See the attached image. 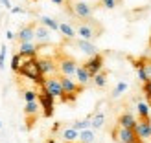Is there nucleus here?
Wrapping results in <instances>:
<instances>
[{"label": "nucleus", "mask_w": 151, "mask_h": 143, "mask_svg": "<svg viewBox=\"0 0 151 143\" xmlns=\"http://www.w3.org/2000/svg\"><path fill=\"white\" fill-rule=\"evenodd\" d=\"M19 75H24V77H28L29 81H33L39 86H42L44 81H46V75H42L39 70V59L37 57H22Z\"/></svg>", "instance_id": "f257e3e1"}, {"label": "nucleus", "mask_w": 151, "mask_h": 143, "mask_svg": "<svg viewBox=\"0 0 151 143\" xmlns=\"http://www.w3.org/2000/svg\"><path fill=\"white\" fill-rule=\"evenodd\" d=\"M79 39H85V41H94L96 37H100V26H96L94 22H81V24L76 28Z\"/></svg>", "instance_id": "f03ea898"}, {"label": "nucleus", "mask_w": 151, "mask_h": 143, "mask_svg": "<svg viewBox=\"0 0 151 143\" xmlns=\"http://www.w3.org/2000/svg\"><path fill=\"white\" fill-rule=\"evenodd\" d=\"M114 139L124 141V143H144V139L137 136L134 129H125V127H118V129L112 132Z\"/></svg>", "instance_id": "7ed1b4c3"}, {"label": "nucleus", "mask_w": 151, "mask_h": 143, "mask_svg": "<svg viewBox=\"0 0 151 143\" xmlns=\"http://www.w3.org/2000/svg\"><path fill=\"white\" fill-rule=\"evenodd\" d=\"M54 101H55V97L52 95L44 86H41L39 103H41V108L44 110V117H52V116H54Z\"/></svg>", "instance_id": "20e7f679"}, {"label": "nucleus", "mask_w": 151, "mask_h": 143, "mask_svg": "<svg viewBox=\"0 0 151 143\" xmlns=\"http://www.w3.org/2000/svg\"><path fill=\"white\" fill-rule=\"evenodd\" d=\"M72 11H74L76 17L81 18V20L92 18V6H88L87 2H76V4L72 6Z\"/></svg>", "instance_id": "39448f33"}, {"label": "nucleus", "mask_w": 151, "mask_h": 143, "mask_svg": "<svg viewBox=\"0 0 151 143\" xmlns=\"http://www.w3.org/2000/svg\"><path fill=\"white\" fill-rule=\"evenodd\" d=\"M42 86L46 88V90H48V92L54 95V97H61V95L65 94L63 85H61V79H59V77H50V79H46Z\"/></svg>", "instance_id": "423d86ee"}, {"label": "nucleus", "mask_w": 151, "mask_h": 143, "mask_svg": "<svg viewBox=\"0 0 151 143\" xmlns=\"http://www.w3.org/2000/svg\"><path fill=\"white\" fill-rule=\"evenodd\" d=\"M85 68L90 72V75H94L98 73V72H101V68H103V55H100V53H96V55H90V59L85 63Z\"/></svg>", "instance_id": "0eeeda50"}, {"label": "nucleus", "mask_w": 151, "mask_h": 143, "mask_svg": "<svg viewBox=\"0 0 151 143\" xmlns=\"http://www.w3.org/2000/svg\"><path fill=\"white\" fill-rule=\"evenodd\" d=\"M151 119H140V121H137V125H134V132H137V136L142 138V139H151Z\"/></svg>", "instance_id": "6e6552de"}, {"label": "nucleus", "mask_w": 151, "mask_h": 143, "mask_svg": "<svg viewBox=\"0 0 151 143\" xmlns=\"http://www.w3.org/2000/svg\"><path fill=\"white\" fill-rule=\"evenodd\" d=\"M57 68L63 75L72 77V75H76V70H78V63H76L74 59H61L59 64H57Z\"/></svg>", "instance_id": "1a4fd4ad"}, {"label": "nucleus", "mask_w": 151, "mask_h": 143, "mask_svg": "<svg viewBox=\"0 0 151 143\" xmlns=\"http://www.w3.org/2000/svg\"><path fill=\"white\" fill-rule=\"evenodd\" d=\"M59 79H61V85H63L65 94H78V92H81L83 85H79V83H74L68 75H63V77H59Z\"/></svg>", "instance_id": "9d476101"}, {"label": "nucleus", "mask_w": 151, "mask_h": 143, "mask_svg": "<svg viewBox=\"0 0 151 143\" xmlns=\"http://www.w3.org/2000/svg\"><path fill=\"white\" fill-rule=\"evenodd\" d=\"M76 46H78V50L83 51L85 55H96V53H98V48L94 46V42H92V41L78 39V41H76Z\"/></svg>", "instance_id": "9b49d317"}, {"label": "nucleus", "mask_w": 151, "mask_h": 143, "mask_svg": "<svg viewBox=\"0 0 151 143\" xmlns=\"http://www.w3.org/2000/svg\"><path fill=\"white\" fill-rule=\"evenodd\" d=\"M37 51H39V46L33 44V41L32 42H20L19 44V53L22 57H35Z\"/></svg>", "instance_id": "f8f14e48"}, {"label": "nucleus", "mask_w": 151, "mask_h": 143, "mask_svg": "<svg viewBox=\"0 0 151 143\" xmlns=\"http://www.w3.org/2000/svg\"><path fill=\"white\" fill-rule=\"evenodd\" d=\"M19 42H32L35 39V28L33 26H24L20 28V31L17 33Z\"/></svg>", "instance_id": "ddd939ff"}, {"label": "nucleus", "mask_w": 151, "mask_h": 143, "mask_svg": "<svg viewBox=\"0 0 151 143\" xmlns=\"http://www.w3.org/2000/svg\"><path fill=\"white\" fill-rule=\"evenodd\" d=\"M39 70L42 75H52V73H55L57 66L52 59H39Z\"/></svg>", "instance_id": "4468645a"}, {"label": "nucleus", "mask_w": 151, "mask_h": 143, "mask_svg": "<svg viewBox=\"0 0 151 143\" xmlns=\"http://www.w3.org/2000/svg\"><path fill=\"white\" fill-rule=\"evenodd\" d=\"M76 79H78V83H79V85H83V86L90 83L92 75H90V72L85 68V64H83V66H78V70H76Z\"/></svg>", "instance_id": "2eb2a0df"}, {"label": "nucleus", "mask_w": 151, "mask_h": 143, "mask_svg": "<svg viewBox=\"0 0 151 143\" xmlns=\"http://www.w3.org/2000/svg\"><path fill=\"white\" fill-rule=\"evenodd\" d=\"M134 125H137V119L131 112H124L122 116L118 117V127H125V129H134Z\"/></svg>", "instance_id": "dca6fc26"}, {"label": "nucleus", "mask_w": 151, "mask_h": 143, "mask_svg": "<svg viewBox=\"0 0 151 143\" xmlns=\"http://www.w3.org/2000/svg\"><path fill=\"white\" fill-rule=\"evenodd\" d=\"M59 33H61L65 39H74V37L78 35V31L74 29V26L68 24V22H59Z\"/></svg>", "instance_id": "f3484780"}, {"label": "nucleus", "mask_w": 151, "mask_h": 143, "mask_svg": "<svg viewBox=\"0 0 151 143\" xmlns=\"http://www.w3.org/2000/svg\"><path fill=\"white\" fill-rule=\"evenodd\" d=\"M50 31L52 29L46 28V26H37L35 28V41H39V42H48L50 41Z\"/></svg>", "instance_id": "a211bd4d"}, {"label": "nucleus", "mask_w": 151, "mask_h": 143, "mask_svg": "<svg viewBox=\"0 0 151 143\" xmlns=\"http://www.w3.org/2000/svg\"><path fill=\"white\" fill-rule=\"evenodd\" d=\"M137 112H138L140 119H149V114H151V105H149V103H146V101H142V99H138V101H137Z\"/></svg>", "instance_id": "6ab92c4d"}, {"label": "nucleus", "mask_w": 151, "mask_h": 143, "mask_svg": "<svg viewBox=\"0 0 151 143\" xmlns=\"http://www.w3.org/2000/svg\"><path fill=\"white\" fill-rule=\"evenodd\" d=\"M94 139H96V132H94V129L79 130V141H81V143H94Z\"/></svg>", "instance_id": "aec40b11"}, {"label": "nucleus", "mask_w": 151, "mask_h": 143, "mask_svg": "<svg viewBox=\"0 0 151 143\" xmlns=\"http://www.w3.org/2000/svg\"><path fill=\"white\" fill-rule=\"evenodd\" d=\"M39 108H41L39 101H28L24 105V114L26 116H37V114H39Z\"/></svg>", "instance_id": "412c9836"}, {"label": "nucleus", "mask_w": 151, "mask_h": 143, "mask_svg": "<svg viewBox=\"0 0 151 143\" xmlns=\"http://www.w3.org/2000/svg\"><path fill=\"white\" fill-rule=\"evenodd\" d=\"M61 138L65 141H76V139H79V130H76L74 127H70V129H65L61 132Z\"/></svg>", "instance_id": "4be33fe9"}, {"label": "nucleus", "mask_w": 151, "mask_h": 143, "mask_svg": "<svg viewBox=\"0 0 151 143\" xmlns=\"http://www.w3.org/2000/svg\"><path fill=\"white\" fill-rule=\"evenodd\" d=\"M39 20H41V24H42V26L50 28L52 31H59V22L54 20L52 17H39Z\"/></svg>", "instance_id": "5701e85b"}, {"label": "nucleus", "mask_w": 151, "mask_h": 143, "mask_svg": "<svg viewBox=\"0 0 151 143\" xmlns=\"http://www.w3.org/2000/svg\"><path fill=\"white\" fill-rule=\"evenodd\" d=\"M90 121H92V129L94 130L96 129H101L103 123H105V114H103V112H96V114L90 117Z\"/></svg>", "instance_id": "b1692460"}, {"label": "nucleus", "mask_w": 151, "mask_h": 143, "mask_svg": "<svg viewBox=\"0 0 151 143\" xmlns=\"http://www.w3.org/2000/svg\"><path fill=\"white\" fill-rule=\"evenodd\" d=\"M92 81H94V85L98 88H105V85H107V75H105L103 72H98L94 77H92Z\"/></svg>", "instance_id": "393cba45"}, {"label": "nucleus", "mask_w": 151, "mask_h": 143, "mask_svg": "<svg viewBox=\"0 0 151 143\" xmlns=\"http://www.w3.org/2000/svg\"><path fill=\"white\" fill-rule=\"evenodd\" d=\"M127 88H129V85H127V83H125V81H120V83H118V85L114 86V90H112V97H114V99H118V97H120V95H122V94L125 92V90H127Z\"/></svg>", "instance_id": "a878e982"}, {"label": "nucleus", "mask_w": 151, "mask_h": 143, "mask_svg": "<svg viewBox=\"0 0 151 143\" xmlns=\"http://www.w3.org/2000/svg\"><path fill=\"white\" fill-rule=\"evenodd\" d=\"M20 64H22V55L19 53H15L13 57H11V70L15 72V73H19V70H20Z\"/></svg>", "instance_id": "bb28decb"}, {"label": "nucleus", "mask_w": 151, "mask_h": 143, "mask_svg": "<svg viewBox=\"0 0 151 143\" xmlns=\"http://www.w3.org/2000/svg\"><path fill=\"white\" fill-rule=\"evenodd\" d=\"M72 127L76 130H85V129H90V127H92V121H90V119H81V121H74Z\"/></svg>", "instance_id": "cd10ccee"}, {"label": "nucleus", "mask_w": 151, "mask_h": 143, "mask_svg": "<svg viewBox=\"0 0 151 143\" xmlns=\"http://www.w3.org/2000/svg\"><path fill=\"white\" fill-rule=\"evenodd\" d=\"M22 97H24V101H37L39 99V92H35V90H26L24 94H22Z\"/></svg>", "instance_id": "c85d7f7f"}, {"label": "nucleus", "mask_w": 151, "mask_h": 143, "mask_svg": "<svg viewBox=\"0 0 151 143\" xmlns=\"http://www.w3.org/2000/svg\"><path fill=\"white\" fill-rule=\"evenodd\" d=\"M6 53H7V48L6 44H2V48H0V70H4V63H6Z\"/></svg>", "instance_id": "c756f323"}, {"label": "nucleus", "mask_w": 151, "mask_h": 143, "mask_svg": "<svg viewBox=\"0 0 151 143\" xmlns=\"http://www.w3.org/2000/svg\"><path fill=\"white\" fill-rule=\"evenodd\" d=\"M100 4L105 7V9H114V7H116V4H118V0H101Z\"/></svg>", "instance_id": "7c9ffc66"}, {"label": "nucleus", "mask_w": 151, "mask_h": 143, "mask_svg": "<svg viewBox=\"0 0 151 143\" xmlns=\"http://www.w3.org/2000/svg\"><path fill=\"white\" fill-rule=\"evenodd\" d=\"M142 90H144V94H146V97H147V99H149V103H151V81L144 83V86H142Z\"/></svg>", "instance_id": "2f4dec72"}, {"label": "nucleus", "mask_w": 151, "mask_h": 143, "mask_svg": "<svg viewBox=\"0 0 151 143\" xmlns=\"http://www.w3.org/2000/svg\"><path fill=\"white\" fill-rule=\"evenodd\" d=\"M13 15H22V13H26L24 9H22V7H11V9H9Z\"/></svg>", "instance_id": "473e14b6"}, {"label": "nucleus", "mask_w": 151, "mask_h": 143, "mask_svg": "<svg viewBox=\"0 0 151 143\" xmlns=\"http://www.w3.org/2000/svg\"><path fill=\"white\" fill-rule=\"evenodd\" d=\"M0 4H2L6 9H11V7H13V6H11V0H0Z\"/></svg>", "instance_id": "72a5a7b5"}, {"label": "nucleus", "mask_w": 151, "mask_h": 143, "mask_svg": "<svg viewBox=\"0 0 151 143\" xmlns=\"http://www.w3.org/2000/svg\"><path fill=\"white\" fill-rule=\"evenodd\" d=\"M15 37H17V35H15L13 31H6V39H9V41H11V39H15Z\"/></svg>", "instance_id": "f704fd0d"}, {"label": "nucleus", "mask_w": 151, "mask_h": 143, "mask_svg": "<svg viewBox=\"0 0 151 143\" xmlns=\"http://www.w3.org/2000/svg\"><path fill=\"white\" fill-rule=\"evenodd\" d=\"M52 2H54L55 6H63V4H65V0H52Z\"/></svg>", "instance_id": "c9c22d12"}, {"label": "nucleus", "mask_w": 151, "mask_h": 143, "mask_svg": "<svg viewBox=\"0 0 151 143\" xmlns=\"http://www.w3.org/2000/svg\"><path fill=\"white\" fill-rule=\"evenodd\" d=\"M59 127H61L59 123H54V129H52V130H54V132H57V130H59Z\"/></svg>", "instance_id": "e433bc0d"}, {"label": "nucleus", "mask_w": 151, "mask_h": 143, "mask_svg": "<svg viewBox=\"0 0 151 143\" xmlns=\"http://www.w3.org/2000/svg\"><path fill=\"white\" fill-rule=\"evenodd\" d=\"M46 143H57V141H55V139H52V138H50V139H48Z\"/></svg>", "instance_id": "4c0bfd02"}, {"label": "nucleus", "mask_w": 151, "mask_h": 143, "mask_svg": "<svg viewBox=\"0 0 151 143\" xmlns=\"http://www.w3.org/2000/svg\"><path fill=\"white\" fill-rule=\"evenodd\" d=\"M0 127H2V121H0Z\"/></svg>", "instance_id": "58836bf2"}, {"label": "nucleus", "mask_w": 151, "mask_h": 143, "mask_svg": "<svg viewBox=\"0 0 151 143\" xmlns=\"http://www.w3.org/2000/svg\"><path fill=\"white\" fill-rule=\"evenodd\" d=\"M118 143H124V141H118Z\"/></svg>", "instance_id": "ea45409f"}, {"label": "nucleus", "mask_w": 151, "mask_h": 143, "mask_svg": "<svg viewBox=\"0 0 151 143\" xmlns=\"http://www.w3.org/2000/svg\"><path fill=\"white\" fill-rule=\"evenodd\" d=\"M149 127H151V125H149Z\"/></svg>", "instance_id": "a19ab883"}]
</instances>
